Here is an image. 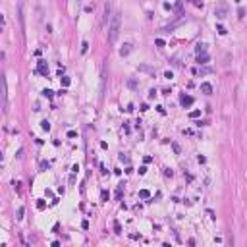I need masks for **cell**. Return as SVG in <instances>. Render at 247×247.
I'll return each mask as SVG.
<instances>
[{
    "label": "cell",
    "instance_id": "cell-1",
    "mask_svg": "<svg viewBox=\"0 0 247 247\" xmlns=\"http://www.w3.org/2000/svg\"><path fill=\"white\" fill-rule=\"evenodd\" d=\"M120 27H122V14L116 12L114 16L110 17V23H108V41H110V43H114L116 39H118Z\"/></svg>",
    "mask_w": 247,
    "mask_h": 247
},
{
    "label": "cell",
    "instance_id": "cell-2",
    "mask_svg": "<svg viewBox=\"0 0 247 247\" xmlns=\"http://www.w3.org/2000/svg\"><path fill=\"white\" fill-rule=\"evenodd\" d=\"M214 16L218 17V19H224V17L228 16V4H226V2H220V4L214 8Z\"/></svg>",
    "mask_w": 247,
    "mask_h": 247
},
{
    "label": "cell",
    "instance_id": "cell-3",
    "mask_svg": "<svg viewBox=\"0 0 247 247\" xmlns=\"http://www.w3.org/2000/svg\"><path fill=\"white\" fill-rule=\"evenodd\" d=\"M17 17H19V25H21V35L25 37V21H23V4H17Z\"/></svg>",
    "mask_w": 247,
    "mask_h": 247
},
{
    "label": "cell",
    "instance_id": "cell-4",
    "mask_svg": "<svg viewBox=\"0 0 247 247\" xmlns=\"http://www.w3.org/2000/svg\"><path fill=\"white\" fill-rule=\"evenodd\" d=\"M37 73H43V75H46V73H48V66H46V62H44V60H39V64H37Z\"/></svg>",
    "mask_w": 247,
    "mask_h": 247
},
{
    "label": "cell",
    "instance_id": "cell-5",
    "mask_svg": "<svg viewBox=\"0 0 247 247\" xmlns=\"http://www.w3.org/2000/svg\"><path fill=\"white\" fill-rule=\"evenodd\" d=\"M180 102H181V106H183V108H187V106H191V104H193V97H189V95H183V97L180 99Z\"/></svg>",
    "mask_w": 247,
    "mask_h": 247
},
{
    "label": "cell",
    "instance_id": "cell-6",
    "mask_svg": "<svg viewBox=\"0 0 247 247\" xmlns=\"http://www.w3.org/2000/svg\"><path fill=\"white\" fill-rule=\"evenodd\" d=\"M201 91L205 95H212V85L210 83H201Z\"/></svg>",
    "mask_w": 247,
    "mask_h": 247
},
{
    "label": "cell",
    "instance_id": "cell-7",
    "mask_svg": "<svg viewBox=\"0 0 247 247\" xmlns=\"http://www.w3.org/2000/svg\"><path fill=\"white\" fill-rule=\"evenodd\" d=\"M129 52H131V44H129V43H126V44H124V46L120 48V56H127Z\"/></svg>",
    "mask_w": 247,
    "mask_h": 247
},
{
    "label": "cell",
    "instance_id": "cell-8",
    "mask_svg": "<svg viewBox=\"0 0 247 247\" xmlns=\"http://www.w3.org/2000/svg\"><path fill=\"white\" fill-rule=\"evenodd\" d=\"M197 62H199V64H207V62H209V54H207V52L197 54Z\"/></svg>",
    "mask_w": 247,
    "mask_h": 247
},
{
    "label": "cell",
    "instance_id": "cell-9",
    "mask_svg": "<svg viewBox=\"0 0 247 247\" xmlns=\"http://www.w3.org/2000/svg\"><path fill=\"white\" fill-rule=\"evenodd\" d=\"M106 23H110V4L104 6V25Z\"/></svg>",
    "mask_w": 247,
    "mask_h": 247
},
{
    "label": "cell",
    "instance_id": "cell-10",
    "mask_svg": "<svg viewBox=\"0 0 247 247\" xmlns=\"http://www.w3.org/2000/svg\"><path fill=\"white\" fill-rule=\"evenodd\" d=\"M199 73H201V75H209V73H212V68H201V70H199Z\"/></svg>",
    "mask_w": 247,
    "mask_h": 247
},
{
    "label": "cell",
    "instance_id": "cell-11",
    "mask_svg": "<svg viewBox=\"0 0 247 247\" xmlns=\"http://www.w3.org/2000/svg\"><path fill=\"white\" fill-rule=\"evenodd\" d=\"M195 50H197V54H201V52H207V44L199 43V44H197V48H195Z\"/></svg>",
    "mask_w": 247,
    "mask_h": 247
},
{
    "label": "cell",
    "instance_id": "cell-12",
    "mask_svg": "<svg viewBox=\"0 0 247 247\" xmlns=\"http://www.w3.org/2000/svg\"><path fill=\"white\" fill-rule=\"evenodd\" d=\"M139 197H141V199H149V197H151L149 189H141V191H139Z\"/></svg>",
    "mask_w": 247,
    "mask_h": 247
},
{
    "label": "cell",
    "instance_id": "cell-13",
    "mask_svg": "<svg viewBox=\"0 0 247 247\" xmlns=\"http://www.w3.org/2000/svg\"><path fill=\"white\" fill-rule=\"evenodd\" d=\"M41 127H43L44 131H48V129H50V122L48 120H43V122H41Z\"/></svg>",
    "mask_w": 247,
    "mask_h": 247
},
{
    "label": "cell",
    "instance_id": "cell-14",
    "mask_svg": "<svg viewBox=\"0 0 247 247\" xmlns=\"http://www.w3.org/2000/svg\"><path fill=\"white\" fill-rule=\"evenodd\" d=\"M139 71H147V73H154V70H153V68H149V66H139Z\"/></svg>",
    "mask_w": 247,
    "mask_h": 247
},
{
    "label": "cell",
    "instance_id": "cell-15",
    "mask_svg": "<svg viewBox=\"0 0 247 247\" xmlns=\"http://www.w3.org/2000/svg\"><path fill=\"white\" fill-rule=\"evenodd\" d=\"M87 50H89V43H87V41H83V43H81V54H85Z\"/></svg>",
    "mask_w": 247,
    "mask_h": 247
},
{
    "label": "cell",
    "instance_id": "cell-16",
    "mask_svg": "<svg viewBox=\"0 0 247 247\" xmlns=\"http://www.w3.org/2000/svg\"><path fill=\"white\" fill-rule=\"evenodd\" d=\"M43 97H44V99H52V91H50V89H44V91H43Z\"/></svg>",
    "mask_w": 247,
    "mask_h": 247
},
{
    "label": "cell",
    "instance_id": "cell-17",
    "mask_svg": "<svg viewBox=\"0 0 247 247\" xmlns=\"http://www.w3.org/2000/svg\"><path fill=\"white\" fill-rule=\"evenodd\" d=\"M201 116V110H191L189 112V118H199Z\"/></svg>",
    "mask_w": 247,
    "mask_h": 247
},
{
    "label": "cell",
    "instance_id": "cell-18",
    "mask_svg": "<svg viewBox=\"0 0 247 247\" xmlns=\"http://www.w3.org/2000/svg\"><path fill=\"white\" fill-rule=\"evenodd\" d=\"M216 31H218L220 35H226V33H228V31H226V27H224V25H216Z\"/></svg>",
    "mask_w": 247,
    "mask_h": 247
},
{
    "label": "cell",
    "instance_id": "cell-19",
    "mask_svg": "<svg viewBox=\"0 0 247 247\" xmlns=\"http://www.w3.org/2000/svg\"><path fill=\"white\" fill-rule=\"evenodd\" d=\"M23 212H25V209H23V207H19V209H17V216H16V218L21 220V218H23Z\"/></svg>",
    "mask_w": 247,
    "mask_h": 247
},
{
    "label": "cell",
    "instance_id": "cell-20",
    "mask_svg": "<svg viewBox=\"0 0 247 247\" xmlns=\"http://www.w3.org/2000/svg\"><path fill=\"white\" fill-rule=\"evenodd\" d=\"M154 44H156V46H158V48H162V46H164V41H162V39H156V41H154Z\"/></svg>",
    "mask_w": 247,
    "mask_h": 247
},
{
    "label": "cell",
    "instance_id": "cell-21",
    "mask_svg": "<svg viewBox=\"0 0 247 247\" xmlns=\"http://www.w3.org/2000/svg\"><path fill=\"white\" fill-rule=\"evenodd\" d=\"M114 230H116V234H122V226H120V222H114Z\"/></svg>",
    "mask_w": 247,
    "mask_h": 247
},
{
    "label": "cell",
    "instance_id": "cell-22",
    "mask_svg": "<svg viewBox=\"0 0 247 247\" xmlns=\"http://www.w3.org/2000/svg\"><path fill=\"white\" fill-rule=\"evenodd\" d=\"M172 149H174L176 154H180V145H178V143H172Z\"/></svg>",
    "mask_w": 247,
    "mask_h": 247
},
{
    "label": "cell",
    "instance_id": "cell-23",
    "mask_svg": "<svg viewBox=\"0 0 247 247\" xmlns=\"http://www.w3.org/2000/svg\"><path fill=\"white\" fill-rule=\"evenodd\" d=\"M100 199L102 201H108V191H100Z\"/></svg>",
    "mask_w": 247,
    "mask_h": 247
},
{
    "label": "cell",
    "instance_id": "cell-24",
    "mask_svg": "<svg viewBox=\"0 0 247 247\" xmlns=\"http://www.w3.org/2000/svg\"><path fill=\"white\" fill-rule=\"evenodd\" d=\"M62 85L68 87V85H70V77H62Z\"/></svg>",
    "mask_w": 247,
    "mask_h": 247
},
{
    "label": "cell",
    "instance_id": "cell-25",
    "mask_svg": "<svg viewBox=\"0 0 247 247\" xmlns=\"http://www.w3.org/2000/svg\"><path fill=\"white\" fill-rule=\"evenodd\" d=\"M37 209H39V210H43V209H44V201H43V199H41V201L37 203Z\"/></svg>",
    "mask_w": 247,
    "mask_h": 247
},
{
    "label": "cell",
    "instance_id": "cell-26",
    "mask_svg": "<svg viewBox=\"0 0 247 247\" xmlns=\"http://www.w3.org/2000/svg\"><path fill=\"white\" fill-rule=\"evenodd\" d=\"M154 97H156V93H154V89H151L149 91V99H154Z\"/></svg>",
    "mask_w": 247,
    "mask_h": 247
},
{
    "label": "cell",
    "instance_id": "cell-27",
    "mask_svg": "<svg viewBox=\"0 0 247 247\" xmlns=\"http://www.w3.org/2000/svg\"><path fill=\"white\" fill-rule=\"evenodd\" d=\"M129 87H131V89H135V87H137V83H135V79H129Z\"/></svg>",
    "mask_w": 247,
    "mask_h": 247
},
{
    "label": "cell",
    "instance_id": "cell-28",
    "mask_svg": "<svg viewBox=\"0 0 247 247\" xmlns=\"http://www.w3.org/2000/svg\"><path fill=\"white\" fill-rule=\"evenodd\" d=\"M120 160H122V162H129V158H127L126 154H120Z\"/></svg>",
    "mask_w": 247,
    "mask_h": 247
},
{
    "label": "cell",
    "instance_id": "cell-29",
    "mask_svg": "<svg viewBox=\"0 0 247 247\" xmlns=\"http://www.w3.org/2000/svg\"><path fill=\"white\" fill-rule=\"evenodd\" d=\"M79 2H81V0H77V4H79Z\"/></svg>",
    "mask_w": 247,
    "mask_h": 247
}]
</instances>
